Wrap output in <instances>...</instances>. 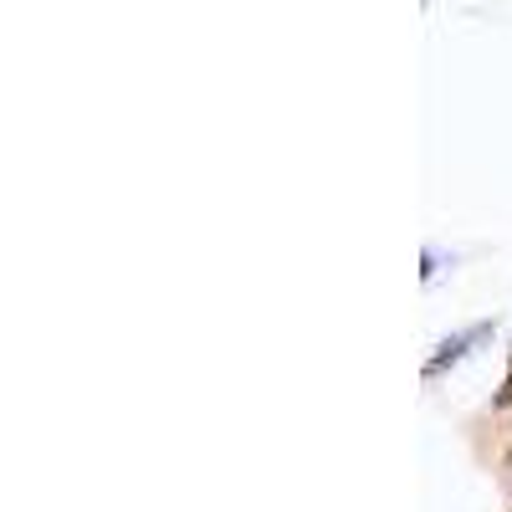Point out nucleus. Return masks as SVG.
Masks as SVG:
<instances>
[{
  "mask_svg": "<svg viewBox=\"0 0 512 512\" xmlns=\"http://www.w3.org/2000/svg\"><path fill=\"white\" fill-rule=\"evenodd\" d=\"M482 333H487V328H472V333H461V338H456V344H446V349H441V354H436L431 364H425V374H441V369H446L451 359H461V354H466V344H477V338H482Z\"/></svg>",
  "mask_w": 512,
  "mask_h": 512,
  "instance_id": "1",
  "label": "nucleus"
}]
</instances>
